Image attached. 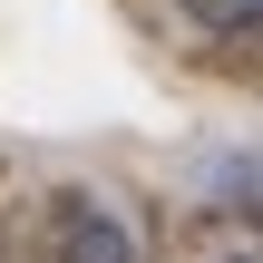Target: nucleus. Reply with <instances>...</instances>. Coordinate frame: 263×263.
Returning a JSON list of instances; mask_svg holds the SVG:
<instances>
[{
	"mask_svg": "<svg viewBox=\"0 0 263 263\" xmlns=\"http://www.w3.org/2000/svg\"><path fill=\"white\" fill-rule=\"evenodd\" d=\"M59 263H137V244H127V224L107 215V205H68V244H59Z\"/></svg>",
	"mask_w": 263,
	"mask_h": 263,
	"instance_id": "f257e3e1",
	"label": "nucleus"
}]
</instances>
